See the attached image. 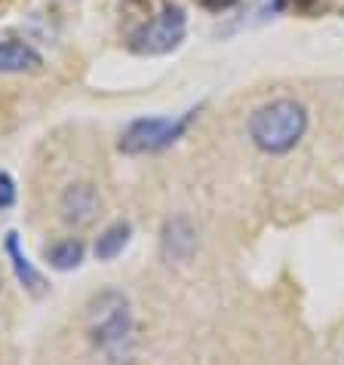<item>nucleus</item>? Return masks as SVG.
Masks as SVG:
<instances>
[{
    "mask_svg": "<svg viewBox=\"0 0 344 365\" xmlns=\"http://www.w3.org/2000/svg\"><path fill=\"white\" fill-rule=\"evenodd\" d=\"M84 255H86V246L80 240H74V237H68V240H62V242H56V246H49L46 249V261L53 264L56 270H71V267H77L80 261H84Z\"/></svg>",
    "mask_w": 344,
    "mask_h": 365,
    "instance_id": "9",
    "label": "nucleus"
},
{
    "mask_svg": "<svg viewBox=\"0 0 344 365\" xmlns=\"http://www.w3.org/2000/svg\"><path fill=\"white\" fill-rule=\"evenodd\" d=\"M44 58L34 46L22 43V40H4L0 43V74H25V71H37Z\"/></svg>",
    "mask_w": 344,
    "mask_h": 365,
    "instance_id": "7",
    "label": "nucleus"
},
{
    "mask_svg": "<svg viewBox=\"0 0 344 365\" xmlns=\"http://www.w3.org/2000/svg\"><path fill=\"white\" fill-rule=\"evenodd\" d=\"M86 331L96 350H102L108 359H126L133 344V313L129 301L120 292H102L89 304Z\"/></svg>",
    "mask_w": 344,
    "mask_h": 365,
    "instance_id": "2",
    "label": "nucleus"
},
{
    "mask_svg": "<svg viewBox=\"0 0 344 365\" xmlns=\"http://www.w3.org/2000/svg\"><path fill=\"white\" fill-rule=\"evenodd\" d=\"M308 133V108L295 98H274L249 117V138L265 154H289Z\"/></svg>",
    "mask_w": 344,
    "mask_h": 365,
    "instance_id": "1",
    "label": "nucleus"
},
{
    "mask_svg": "<svg viewBox=\"0 0 344 365\" xmlns=\"http://www.w3.org/2000/svg\"><path fill=\"white\" fill-rule=\"evenodd\" d=\"M129 233H133V227H129L126 221H117V225L105 227L102 237L96 240V258H98V261H114L120 252L126 249Z\"/></svg>",
    "mask_w": 344,
    "mask_h": 365,
    "instance_id": "8",
    "label": "nucleus"
},
{
    "mask_svg": "<svg viewBox=\"0 0 344 365\" xmlns=\"http://www.w3.org/2000/svg\"><path fill=\"white\" fill-rule=\"evenodd\" d=\"M194 4L209 9V13H228V9H234L240 0H194Z\"/></svg>",
    "mask_w": 344,
    "mask_h": 365,
    "instance_id": "12",
    "label": "nucleus"
},
{
    "mask_svg": "<svg viewBox=\"0 0 344 365\" xmlns=\"http://www.w3.org/2000/svg\"><path fill=\"white\" fill-rule=\"evenodd\" d=\"M98 206H102V200H98V190L89 185V181H77V185H71L62 194V202H59V209H62V221L71 225V227L93 225L96 215H98Z\"/></svg>",
    "mask_w": 344,
    "mask_h": 365,
    "instance_id": "5",
    "label": "nucleus"
},
{
    "mask_svg": "<svg viewBox=\"0 0 344 365\" xmlns=\"http://www.w3.org/2000/svg\"><path fill=\"white\" fill-rule=\"evenodd\" d=\"M197 249V230L191 227L188 218H172L163 225V233H160V252H163V258L176 261V264H185V261L194 255Z\"/></svg>",
    "mask_w": 344,
    "mask_h": 365,
    "instance_id": "6",
    "label": "nucleus"
},
{
    "mask_svg": "<svg viewBox=\"0 0 344 365\" xmlns=\"http://www.w3.org/2000/svg\"><path fill=\"white\" fill-rule=\"evenodd\" d=\"M6 252H9V258H13V267H16V277L25 282L28 289H37L40 286V273L28 264V258L22 255V249H19V240H16V233H9L6 237Z\"/></svg>",
    "mask_w": 344,
    "mask_h": 365,
    "instance_id": "10",
    "label": "nucleus"
},
{
    "mask_svg": "<svg viewBox=\"0 0 344 365\" xmlns=\"http://www.w3.org/2000/svg\"><path fill=\"white\" fill-rule=\"evenodd\" d=\"M191 120H194V110H188V114L178 120H169V117L133 120V123L126 126V133L120 135V150H123V154H154V150H163L185 133Z\"/></svg>",
    "mask_w": 344,
    "mask_h": 365,
    "instance_id": "3",
    "label": "nucleus"
},
{
    "mask_svg": "<svg viewBox=\"0 0 344 365\" xmlns=\"http://www.w3.org/2000/svg\"><path fill=\"white\" fill-rule=\"evenodd\" d=\"M185 28H188L185 9L178 4H166L148 25H141L133 34V43L129 46H133L138 56H163V53H172V49L181 43Z\"/></svg>",
    "mask_w": 344,
    "mask_h": 365,
    "instance_id": "4",
    "label": "nucleus"
},
{
    "mask_svg": "<svg viewBox=\"0 0 344 365\" xmlns=\"http://www.w3.org/2000/svg\"><path fill=\"white\" fill-rule=\"evenodd\" d=\"M16 202V185L6 172H0V209H9Z\"/></svg>",
    "mask_w": 344,
    "mask_h": 365,
    "instance_id": "11",
    "label": "nucleus"
}]
</instances>
